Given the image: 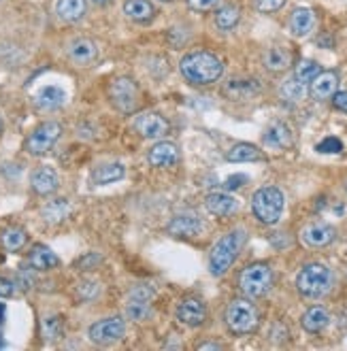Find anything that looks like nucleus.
Wrapping results in <instances>:
<instances>
[{
    "label": "nucleus",
    "mask_w": 347,
    "mask_h": 351,
    "mask_svg": "<svg viewBox=\"0 0 347 351\" xmlns=\"http://www.w3.org/2000/svg\"><path fill=\"white\" fill-rule=\"evenodd\" d=\"M179 71H181L183 79L192 86H211L222 79L224 62L211 51L198 49V51H190L181 58Z\"/></svg>",
    "instance_id": "nucleus-1"
},
{
    "label": "nucleus",
    "mask_w": 347,
    "mask_h": 351,
    "mask_svg": "<svg viewBox=\"0 0 347 351\" xmlns=\"http://www.w3.org/2000/svg\"><path fill=\"white\" fill-rule=\"evenodd\" d=\"M243 243H245V232L241 228H235V230L224 234L211 247L207 266H209V273L213 277H224V275L230 271L235 260L239 258V254L243 250Z\"/></svg>",
    "instance_id": "nucleus-2"
},
{
    "label": "nucleus",
    "mask_w": 347,
    "mask_h": 351,
    "mask_svg": "<svg viewBox=\"0 0 347 351\" xmlns=\"http://www.w3.org/2000/svg\"><path fill=\"white\" fill-rule=\"evenodd\" d=\"M335 285V275L326 264L322 262H311L304 264L298 275H296V290L304 298H322L326 296Z\"/></svg>",
    "instance_id": "nucleus-3"
},
{
    "label": "nucleus",
    "mask_w": 347,
    "mask_h": 351,
    "mask_svg": "<svg viewBox=\"0 0 347 351\" xmlns=\"http://www.w3.org/2000/svg\"><path fill=\"white\" fill-rule=\"evenodd\" d=\"M285 209V196L275 185H264L252 196V213L264 226H275Z\"/></svg>",
    "instance_id": "nucleus-4"
},
{
    "label": "nucleus",
    "mask_w": 347,
    "mask_h": 351,
    "mask_svg": "<svg viewBox=\"0 0 347 351\" xmlns=\"http://www.w3.org/2000/svg\"><path fill=\"white\" fill-rule=\"evenodd\" d=\"M275 281L273 268L267 262H256L245 266L239 275V290L245 298H262L264 294L271 292Z\"/></svg>",
    "instance_id": "nucleus-5"
},
{
    "label": "nucleus",
    "mask_w": 347,
    "mask_h": 351,
    "mask_svg": "<svg viewBox=\"0 0 347 351\" xmlns=\"http://www.w3.org/2000/svg\"><path fill=\"white\" fill-rule=\"evenodd\" d=\"M224 322L235 335H252L260 324V313L250 298H237L224 311Z\"/></svg>",
    "instance_id": "nucleus-6"
},
{
    "label": "nucleus",
    "mask_w": 347,
    "mask_h": 351,
    "mask_svg": "<svg viewBox=\"0 0 347 351\" xmlns=\"http://www.w3.org/2000/svg\"><path fill=\"white\" fill-rule=\"evenodd\" d=\"M60 136H62V123L53 121V119L40 121L38 126L28 134V138L24 143V149L30 156H45L56 147Z\"/></svg>",
    "instance_id": "nucleus-7"
},
{
    "label": "nucleus",
    "mask_w": 347,
    "mask_h": 351,
    "mask_svg": "<svg viewBox=\"0 0 347 351\" xmlns=\"http://www.w3.org/2000/svg\"><path fill=\"white\" fill-rule=\"evenodd\" d=\"M154 298H156V292L152 285L141 283L132 287L126 300V317L136 324L147 322L154 313Z\"/></svg>",
    "instance_id": "nucleus-8"
},
{
    "label": "nucleus",
    "mask_w": 347,
    "mask_h": 351,
    "mask_svg": "<svg viewBox=\"0 0 347 351\" xmlns=\"http://www.w3.org/2000/svg\"><path fill=\"white\" fill-rule=\"evenodd\" d=\"M109 100L121 113H132L139 107V86L130 77H115L109 84Z\"/></svg>",
    "instance_id": "nucleus-9"
},
{
    "label": "nucleus",
    "mask_w": 347,
    "mask_h": 351,
    "mask_svg": "<svg viewBox=\"0 0 347 351\" xmlns=\"http://www.w3.org/2000/svg\"><path fill=\"white\" fill-rule=\"evenodd\" d=\"M124 335H126V322L119 315L103 317L88 328V339L96 345H103V347L119 343L121 339H124Z\"/></svg>",
    "instance_id": "nucleus-10"
},
{
    "label": "nucleus",
    "mask_w": 347,
    "mask_h": 351,
    "mask_svg": "<svg viewBox=\"0 0 347 351\" xmlns=\"http://www.w3.org/2000/svg\"><path fill=\"white\" fill-rule=\"evenodd\" d=\"M67 58L77 69H90L100 60V47L88 36H75L67 43Z\"/></svg>",
    "instance_id": "nucleus-11"
},
{
    "label": "nucleus",
    "mask_w": 347,
    "mask_h": 351,
    "mask_svg": "<svg viewBox=\"0 0 347 351\" xmlns=\"http://www.w3.org/2000/svg\"><path fill=\"white\" fill-rule=\"evenodd\" d=\"M134 130L143 136V138H152V141H160L165 138L169 132H171V123L165 115L160 113H141L136 119H134Z\"/></svg>",
    "instance_id": "nucleus-12"
},
{
    "label": "nucleus",
    "mask_w": 347,
    "mask_h": 351,
    "mask_svg": "<svg viewBox=\"0 0 347 351\" xmlns=\"http://www.w3.org/2000/svg\"><path fill=\"white\" fill-rule=\"evenodd\" d=\"M260 92H262L260 81L248 75H235L222 88V94L228 100H250V98H256Z\"/></svg>",
    "instance_id": "nucleus-13"
},
{
    "label": "nucleus",
    "mask_w": 347,
    "mask_h": 351,
    "mask_svg": "<svg viewBox=\"0 0 347 351\" xmlns=\"http://www.w3.org/2000/svg\"><path fill=\"white\" fill-rule=\"evenodd\" d=\"M337 239L335 226L326 223V221H311L300 230V241L302 245L311 247V250H320V247L331 245Z\"/></svg>",
    "instance_id": "nucleus-14"
},
{
    "label": "nucleus",
    "mask_w": 347,
    "mask_h": 351,
    "mask_svg": "<svg viewBox=\"0 0 347 351\" xmlns=\"http://www.w3.org/2000/svg\"><path fill=\"white\" fill-rule=\"evenodd\" d=\"M175 317L179 324L188 326V328H198L207 322V306L198 298H186L177 304Z\"/></svg>",
    "instance_id": "nucleus-15"
},
{
    "label": "nucleus",
    "mask_w": 347,
    "mask_h": 351,
    "mask_svg": "<svg viewBox=\"0 0 347 351\" xmlns=\"http://www.w3.org/2000/svg\"><path fill=\"white\" fill-rule=\"evenodd\" d=\"M169 234L173 237H183V239H192V237H198L202 230H205V221H202L198 215H192V213H181V215H175L171 219V223L167 226Z\"/></svg>",
    "instance_id": "nucleus-16"
},
{
    "label": "nucleus",
    "mask_w": 347,
    "mask_h": 351,
    "mask_svg": "<svg viewBox=\"0 0 347 351\" xmlns=\"http://www.w3.org/2000/svg\"><path fill=\"white\" fill-rule=\"evenodd\" d=\"M30 188L38 196H51L60 188V177L51 167H38L30 173Z\"/></svg>",
    "instance_id": "nucleus-17"
},
{
    "label": "nucleus",
    "mask_w": 347,
    "mask_h": 351,
    "mask_svg": "<svg viewBox=\"0 0 347 351\" xmlns=\"http://www.w3.org/2000/svg\"><path fill=\"white\" fill-rule=\"evenodd\" d=\"M205 209L215 217H230L239 211V200L230 192H211L205 198Z\"/></svg>",
    "instance_id": "nucleus-18"
},
{
    "label": "nucleus",
    "mask_w": 347,
    "mask_h": 351,
    "mask_svg": "<svg viewBox=\"0 0 347 351\" xmlns=\"http://www.w3.org/2000/svg\"><path fill=\"white\" fill-rule=\"evenodd\" d=\"M147 160L156 169H171L179 162V149L171 141H158L156 145L149 149Z\"/></svg>",
    "instance_id": "nucleus-19"
},
{
    "label": "nucleus",
    "mask_w": 347,
    "mask_h": 351,
    "mask_svg": "<svg viewBox=\"0 0 347 351\" xmlns=\"http://www.w3.org/2000/svg\"><path fill=\"white\" fill-rule=\"evenodd\" d=\"M337 90H339L337 71H322L309 84V94L313 100H331Z\"/></svg>",
    "instance_id": "nucleus-20"
},
{
    "label": "nucleus",
    "mask_w": 347,
    "mask_h": 351,
    "mask_svg": "<svg viewBox=\"0 0 347 351\" xmlns=\"http://www.w3.org/2000/svg\"><path fill=\"white\" fill-rule=\"evenodd\" d=\"M262 143L267 145L269 149H277V152H283L292 145V130L288 123L283 121H273L271 126L264 130L262 134Z\"/></svg>",
    "instance_id": "nucleus-21"
},
{
    "label": "nucleus",
    "mask_w": 347,
    "mask_h": 351,
    "mask_svg": "<svg viewBox=\"0 0 347 351\" xmlns=\"http://www.w3.org/2000/svg\"><path fill=\"white\" fill-rule=\"evenodd\" d=\"M121 11H124V15L130 22H136V24H152L158 15V7L152 0H124Z\"/></svg>",
    "instance_id": "nucleus-22"
},
{
    "label": "nucleus",
    "mask_w": 347,
    "mask_h": 351,
    "mask_svg": "<svg viewBox=\"0 0 347 351\" xmlns=\"http://www.w3.org/2000/svg\"><path fill=\"white\" fill-rule=\"evenodd\" d=\"M56 15L64 24H79L88 15V0H56Z\"/></svg>",
    "instance_id": "nucleus-23"
},
{
    "label": "nucleus",
    "mask_w": 347,
    "mask_h": 351,
    "mask_svg": "<svg viewBox=\"0 0 347 351\" xmlns=\"http://www.w3.org/2000/svg\"><path fill=\"white\" fill-rule=\"evenodd\" d=\"M288 28L292 32V36L296 38H304L307 34H311V30L315 28V13L309 7H298L292 11Z\"/></svg>",
    "instance_id": "nucleus-24"
},
{
    "label": "nucleus",
    "mask_w": 347,
    "mask_h": 351,
    "mask_svg": "<svg viewBox=\"0 0 347 351\" xmlns=\"http://www.w3.org/2000/svg\"><path fill=\"white\" fill-rule=\"evenodd\" d=\"M262 64L271 73H283L292 64V53L288 47H283V45H271V47H267V51L262 53Z\"/></svg>",
    "instance_id": "nucleus-25"
},
{
    "label": "nucleus",
    "mask_w": 347,
    "mask_h": 351,
    "mask_svg": "<svg viewBox=\"0 0 347 351\" xmlns=\"http://www.w3.org/2000/svg\"><path fill=\"white\" fill-rule=\"evenodd\" d=\"M28 264L32 271H53V268L62 264V260H60L47 245H34L32 252L28 254Z\"/></svg>",
    "instance_id": "nucleus-26"
},
{
    "label": "nucleus",
    "mask_w": 347,
    "mask_h": 351,
    "mask_svg": "<svg viewBox=\"0 0 347 351\" xmlns=\"http://www.w3.org/2000/svg\"><path fill=\"white\" fill-rule=\"evenodd\" d=\"M300 324H302V328L307 330L309 335H320L322 330L328 328L331 315H328V311H326L324 306H318V304H315V306H309L307 311L302 313Z\"/></svg>",
    "instance_id": "nucleus-27"
},
{
    "label": "nucleus",
    "mask_w": 347,
    "mask_h": 351,
    "mask_svg": "<svg viewBox=\"0 0 347 351\" xmlns=\"http://www.w3.org/2000/svg\"><path fill=\"white\" fill-rule=\"evenodd\" d=\"M73 213V204L69 202V198H51L45 206L43 211H40V215H43V219L47 223H62L71 217Z\"/></svg>",
    "instance_id": "nucleus-28"
},
{
    "label": "nucleus",
    "mask_w": 347,
    "mask_h": 351,
    "mask_svg": "<svg viewBox=\"0 0 347 351\" xmlns=\"http://www.w3.org/2000/svg\"><path fill=\"white\" fill-rule=\"evenodd\" d=\"M241 22V9L237 5H222L213 13V24L219 32H232Z\"/></svg>",
    "instance_id": "nucleus-29"
},
{
    "label": "nucleus",
    "mask_w": 347,
    "mask_h": 351,
    "mask_svg": "<svg viewBox=\"0 0 347 351\" xmlns=\"http://www.w3.org/2000/svg\"><path fill=\"white\" fill-rule=\"evenodd\" d=\"M64 100H67L64 90H60L56 86H47V88H43L36 94L34 105H36L38 111H56V109H60L64 105Z\"/></svg>",
    "instance_id": "nucleus-30"
},
{
    "label": "nucleus",
    "mask_w": 347,
    "mask_h": 351,
    "mask_svg": "<svg viewBox=\"0 0 347 351\" xmlns=\"http://www.w3.org/2000/svg\"><path fill=\"white\" fill-rule=\"evenodd\" d=\"M124 175H126L124 164H119V162H109V164H100V167H96V169L92 171L90 179H92L94 185H109V183L119 181Z\"/></svg>",
    "instance_id": "nucleus-31"
},
{
    "label": "nucleus",
    "mask_w": 347,
    "mask_h": 351,
    "mask_svg": "<svg viewBox=\"0 0 347 351\" xmlns=\"http://www.w3.org/2000/svg\"><path fill=\"white\" fill-rule=\"evenodd\" d=\"M26 243H28V232L24 228H19V226H9V228H5L3 234H0V245H3L5 252H11V254L22 252Z\"/></svg>",
    "instance_id": "nucleus-32"
},
{
    "label": "nucleus",
    "mask_w": 347,
    "mask_h": 351,
    "mask_svg": "<svg viewBox=\"0 0 347 351\" xmlns=\"http://www.w3.org/2000/svg\"><path fill=\"white\" fill-rule=\"evenodd\" d=\"M226 160L228 162H260L264 160L262 149H258L252 143H237L226 152Z\"/></svg>",
    "instance_id": "nucleus-33"
},
{
    "label": "nucleus",
    "mask_w": 347,
    "mask_h": 351,
    "mask_svg": "<svg viewBox=\"0 0 347 351\" xmlns=\"http://www.w3.org/2000/svg\"><path fill=\"white\" fill-rule=\"evenodd\" d=\"M279 96L288 102H300L304 96H307V86L292 77L288 81H283V86L279 88Z\"/></svg>",
    "instance_id": "nucleus-34"
},
{
    "label": "nucleus",
    "mask_w": 347,
    "mask_h": 351,
    "mask_svg": "<svg viewBox=\"0 0 347 351\" xmlns=\"http://www.w3.org/2000/svg\"><path fill=\"white\" fill-rule=\"evenodd\" d=\"M40 328H43V339L47 341H58L64 335V317L60 315H47L40 322Z\"/></svg>",
    "instance_id": "nucleus-35"
},
{
    "label": "nucleus",
    "mask_w": 347,
    "mask_h": 351,
    "mask_svg": "<svg viewBox=\"0 0 347 351\" xmlns=\"http://www.w3.org/2000/svg\"><path fill=\"white\" fill-rule=\"evenodd\" d=\"M322 73V66L318 64V62H313V60H300L298 64H296V69H294V79H298L300 84H311V81L318 77Z\"/></svg>",
    "instance_id": "nucleus-36"
},
{
    "label": "nucleus",
    "mask_w": 347,
    "mask_h": 351,
    "mask_svg": "<svg viewBox=\"0 0 347 351\" xmlns=\"http://www.w3.org/2000/svg\"><path fill=\"white\" fill-rule=\"evenodd\" d=\"M75 294H77V298H79L81 302H90V300H94V298L100 294V285H98L96 281L84 279L81 283H77Z\"/></svg>",
    "instance_id": "nucleus-37"
},
{
    "label": "nucleus",
    "mask_w": 347,
    "mask_h": 351,
    "mask_svg": "<svg viewBox=\"0 0 347 351\" xmlns=\"http://www.w3.org/2000/svg\"><path fill=\"white\" fill-rule=\"evenodd\" d=\"M222 0H186V5L194 13H209L219 7Z\"/></svg>",
    "instance_id": "nucleus-38"
},
{
    "label": "nucleus",
    "mask_w": 347,
    "mask_h": 351,
    "mask_svg": "<svg viewBox=\"0 0 347 351\" xmlns=\"http://www.w3.org/2000/svg\"><path fill=\"white\" fill-rule=\"evenodd\" d=\"M103 262V258H100L98 254H94V252H90V254H86V256H81L77 262H75V268L77 271H94V268Z\"/></svg>",
    "instance_id": "nucleus-39"
},
{
    "label": "nucleus",
    "mask_w": 347,
    "mask_h": 351,
    "mask_svg": "<svg viewBox=\"0 0 347 351\" xmlns=\"http://www.w3.org/2000/svg\"><path fill=\"white\" fill-rule=\"evenodd\" d=\"M320 154H341L343 152V143L335 136H328V138H324L322 143H318V147H315Z\"/></svg>",
    "instance_id": "nucleus-40"
},
{
    "label": "nucleus",
    "mask_w": 347,
    "mask_h": 351,
    "mask_svg": "<svg viewBox=\"0 0 347 351\" xmlns=\"http://www.w3.org/2000/svg\"><path fill=\"white\" fill-rule=\"evenodd\" d=\"M254 3L260 13H277L285 5V0H254Z\"/></svg>",
    "instance_id": "nucleus-41"
},
{
    "label": "nucleus",
    "mask_w": 347,
    "mask_h": 351,
    "mask_svg": "<svg viewBox=\"0 0 347 351\" xmlns=\"http://www.w3.org/2000/svg\"><path fill=\"white\" fill-rule=\"evenodd\" d=\"M248 181H250L248 175H232V177H228L226 181H224V190H226V192L239 190V188H243V185L248 183Z\"/></svg>",
    "instance_id": "nucleus-42"
},
{
    "label": "nucleus",
    "mask_w": 347,
    "mask_h": 351,
    "mask_svg": "<svg viewBox=\"0 0 347 351\" xmlns=\"http://www.w3.org/2000/svg\"><path fill=\"white\" fill-rule=\"evenodd\" d=\"M331 100H333V105H335L337 111L347 113V90H337Z\"/></svg>",
    "instance_id": "nucleus-43"
},
{
    "label": "nucleus",
    "mask_w": 347,
    "mask_h": 351,
    "mask_svg": "<svg viewBox=\"0 0 347 351\" xmlns=\"http://www.w3.org/2000/svg\"><path fill=\"white\" fill-rule=\"evenodd\" d=\"M15 292V281L7 279V277H0V298H9Z\"/></svg>",
    "instance_id": "nucleus-44"
},
{
    "label": "nucleus",
    "mask_w": 347,
    "mask_h": 351,
    "mask_svg": "<svg viewBox=\"0 0 347 351\" xmlns=\"http://www.w3.org/2000/svg\"><path fill=\"white\" fill-rule=\"evenodd\" d=\"M198 349H222V345L219 343H202V345H198Z\"/></svg>",
    "instance_id": "nucleus-45"
},
{
    "label": "nucleus",
    "mask_w": 347,
    "mask_h": 351,
    "mask_svg": "<svg viewBox=\"0 0 347 351\" xmlns=\"http://www.w3.org/2000/svg\"><path fill=\"white\" fill-rule=\"evenodd\" d=\"M92 5H96V7H105V5H109L111 0H90Z\"/></svg>",
    "instance_id": "nucleus-46"
},
{
    "label": "nucleus",
    "mask_w": 347,
    "mask_h": 351,
    "mask_svg": "<svg viewBox=\"0 0 347 351\" xmlns=\"http://www.w3.org/2000/svg\"><path fill=\"white\" fill-rule=\"evenodd\" d=\"M5 319V304H0V324Z\"/></svg>",
    "instance_id": "nucleus-47"
},
{
    "label": "nucleus",
    "mask_w": 347,
    "mask_h": 351,
    "mask_svg": "<svg viewBox=\"0 0 347 351\" xmlns=\"http://www.w3.org/2000/svg\"><path fill=\"white\" fill-rule=\"evenodd\" d=\"M0 132H3V119H0Z\"/></svg>",
    "instance_id": "nucleus-48"
},
{
    "label": "nucleus",
    "mask_w": 347,
    "mask_h": 351,
    "mask_svg": "<svg viewBox=\"0 0 347 351\" xmlns=\"http://www.w3.org/2000/svg\"><path fill=\"white\" fill-rule=\"evenodd\" d=\"M160 3H173V0H160Z\"/></svg>",
    "instance_id": "nucleus-49"
},
{
    "label": "nucleus",
    "mask_w": 347,
    "mask_h": 351,
    "mask_svg": "<svg viewBox=\"0 0 347 351\" xmlns=\"http://www.w3.org/2000/svg\"><path fill=\"white\" fill-rule=\"evenodd\" d=\"M0 264H3V256H0Z\"/></svg>",
    "instance_id": "nucleus-50"
},
{
    "label": "nucleus",
    "mask_w": 347,
    "mask_h": 351,
    "mask_svg": "<svg viewBox=\"0 0 347 351\" xmlns=\"http://www.w3.org/2000/svg\"><path fill=\"white\" fill-rule=\"evenodd\" d=\"M345 192H347V183H345Z\"/></svg>",
    "instance_id": "nucleus-51"
}]
</instances>
